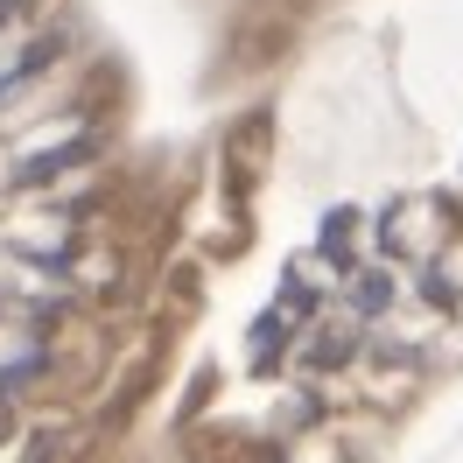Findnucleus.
Segmentation results:
<instances>
[{"instance_id":"1","label":"nucleus","mask_w":463,"mask_h":463,"mask_svg":"<svg viewBox=\"0 0 463 463\" xmlns=\"http://www.w3.org/2000/svg\"><path fill=\"white\" fill-rule=\"evenodd\" d=\"M63 50H71V35H35L29 50H14V63H0V106H7V99H22L35 78H50Z\"/></svg>"},{"instance_id":"2","label":"nucleus","mask_w":463,"mask_h":463,"mask_svg":"<svg viewBox=\"0 0 463 463\" xmlns=\"http://www.w3.org/2000/svg\"><path fill=\"white\" fill-rule=\"evenodd\" d=\"M91 155H99V141H91V134H71L63 147H43V155H29V162L14 169V190H43V183L71 175L78 162H91Z\"/></svg>"},{"instance_id":"3","label":"nucleus","mask_w":463,"mask_h":463,"mask_svg":"<svg viewBox=\"0 0 463 463\" xmlns=\"http://www.w3.org/2000/svg\"><path fill=\"white\" fill-rule=\"evenodd\" d=\"M302 358H309V373H337V365L358 358V330H351V323H330V330H317V345L302 351Z\"/></svg>"},{"instance_id":"4","label":"nucleus","mask_w":463,"mask_h":463,"mask_svg":"<svg viewBox=\"0 0 463 463\" xmlns=\"http://www.w3.org/2000/svg\"><path fill=\"white\" fill-rule=\"evenodd\" d=\"M393 302V274H358V288H351V309L358 317H379Z\"/></svg>"},{"instance_id":"5","label":"nucleus","mask_w":463,"mask_h":463,"mask_svg":"<svg viewBox=\"0 0 463 463\" xmlns=\"http://www.w3.org/2000/svg\"><path fill=\"white\" fill-rule=\"evenodd\" d=\"M351 225H358V211H330V218H323V253H330V260H345V246H351Z\"/></svg>"},{"instance_id":"6","label":"nucleus","mask_w":463,"mask_h":463,"mask_svg":"<svg viewBox=\"0 0 463 463\" xmlns=\"http://www.w3.org/2000/svg\"><path fill=\"white\" fill-rule=\"evenodd\" d=\"M43 365H50V358H43V351H22V358H14V365H7V373H0V393H22V386H29L35 373H43Z\"/></svg>"},{"instance_id":"7","label":"nucleus","mask_w":463,"mask_h":463,"mask_svg":"<svg viewBox=\"0 0 463 463\" xmlns=\"http://www.w3.org/2000/svg\"><path fill=\"white\" fill-rule=\"evenodd\" d=\"M22 14H29V0H0V35L14 29V22H22Z\"/></svg>"}]
</instances>
